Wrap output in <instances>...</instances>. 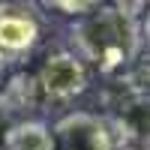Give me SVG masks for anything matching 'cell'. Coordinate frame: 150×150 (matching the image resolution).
<instances>
[{
  "mask_svg": "<svg viewBox=\"0 0 150 150\" xmlns=\"http://www.w3.org/2000/svg\"><path fill=\"white\" fill-rule=\"evenodd\" d=\"M72 45L81 60H90L93 66L111 72L138 57L141 27L129 12L105 3L72 24Z\"/></svg>",
  "mask_w": 150,
  "mask_h": 150,
  "instance_id": "obj_1",
  "label": "cell"
},
{
  "mask_svg": "<svg viewBox=\"0 0 150 150\" xmlns=\"http://www.w3.org/2000/svg\"><path fill=\"white\" fill-rule=\"evenodd\" d=\"M51 150H114V132L99 114L69 111L51 126Z\"/></svg>",
  "mask_w": 150,
  "mask_h": 150,
  "instance_id": "obj_2",
  "label": "cell"
},
{
  "mask_svg": "<svg viewBox=\"0 0 150 150\" xmlns=\"http://www.w3.org/2000/svg\"><path fill=\"white\" fill-rule=\"evenodd\" d=\"M36 87L48 99H72L84 93L87 87V69L84 60L72 51H57L42 63L39 75H36Z\"/></svg>",
  "mask_w": 150,
  "mask_h": 150,
  "instance_id": "obj_3",
  "label": "cell"
},
{
  "mask_svg": "<svg viewBox=\"0 0 150 150\" xmlns=\"http://www.w3.org/2000/svg\"><path fill=\"white\" fill-rule=\"evenodd\" d=\"M39 42V18L21 3H0V54L21 57Z\"/></svg>",
  "mask_w": 150,
  "mask_h": 150,
  "instance_id": "obj_4",
  "label": "cell"
},
{
  "mask_svg": "<svg viewBox=\"0 0 150 150\" xmlns=\"http://www.w3.org/2000/svg\"><path fill=\"white\" fill-rule=\"evenodd\" d=\"M108 126H111V132L120 135V144L150 147V93L126 99Z\"/></svg>",
  "mask_w": 150,
  "mask_h": 150,
  "instance_id": "obj_5",
  "label": "cell"
},
{
  "mask_svg": "<svg viewBox=\"0 0 150 150\" xmlns=\"http://www.w3.org/2000/svg\"><path fill=\"white\" fill-rule=\"evenodd\" d=\"M0 150H51V129L42 120H18L6 129Z\"/></svg>",
  "mask_w": 150,
  "mask_h": 150,
  "instance_id": "obj_6",
  "label": "cell"
},
{
  "mask_svg": "<svg viewBox=\"0 0 150 150\" xmlns=\"http://www.w3.org/2000/svg\"><path fill=\"white\" fill-rule=\"evenodd\" d=\"M57 12H63V15H75V18H81V15H90L93 9L99 6H105V0H48Z\"/></svg>",
  "mask_w": 150,
  "mask_h": 150,
  "instance_id": "obj_7",
  "label": "cell"
},
{
  "mask_svg": "<svg viewBox=\"0 0 150 150\" xmlns=\"http://www.w3.org/2000/svg\"><path fill=\"white\" fill-rule=\"evenodd\" d=\"M141 39L150 45V9L144 12V21H141Z\"/></svg>",
  "mask_w": 150,
  "mask_h": 150,
  "instance_id": "obj_8",
  "label": "cell"
},
{
  "mask_svg": "<svg viewBox=\"0 0 150 150\" xmlns=\"http://www.w3.org/2000/svg\"><path fill=\"white\" fill-rule=\"evenodd\" d=\"M3 78H6V57L0 54V87H3Z\"/></svg>",
  "mask_w": 150,
  "mask_h": 150,
  "instance_id": "obj_9",
  "label": "cell"
},
{
  "mask_svg": "<svg viewBox=\"0 0 150 150\" xmlns=\"http://www.w3.org/2000/svg\"><path fill=\"white\" fill-rule=\"evenodd\" d=\"M117 150H150V147H141V144H120Z\"/></svg>",
  "mask_w": 150,
  "mask_h": 150,
  "instance_id": "obj_10",
  "label": "cell"
}]
</instances>
